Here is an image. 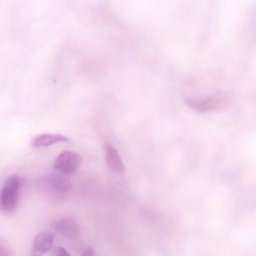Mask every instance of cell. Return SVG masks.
<instances>
[{"label":"cell","mask_w":256,"mask_h":256,"mask_svg":"<svg viewBox=\"0 0 256 256\" xmlns=\"http://www.w3.org/2000/svg\"><path fill=\"white\" fill-rule=\"evenodd\" d=\"M0 254L2 256H11L13 255L11 246L9 244V242L4 238V237H0Z\"/></svg>","instance_id":"9c48e42d"},{"label":"cell","mask_w":256,"mask_h":256,"mask_svg":"<svg viewBox=\"0 0 256 256\" xmlns=\"http://www.w3.org/2000/svg\"><path fill=\"white\" fill-rule=\"evenodd\" d=\"M67 141H70V138L60 133H41L31 140L30 146L32 148H45L59 142Z\"/></svg>","instance_id":"8992f818"},{"label":"cell","mask_w":256,"mask_h":256,"mask_svg":"<svg viewBox=\"0 0 256 256\" xmlns=\"http://www.w3.org/2000/svg\"><path fill=\"white\" fill-rule=\"evenodd\" d=\"M51 229L64 237L75 239L79 234V227L77 221L72 217H61L54 219L50 223Z\"/></svg>","instance_id":"277c9868"},{"label":"cell","mask_w":256,"mask_h":256,"mask_svg":"<svg viewBox=\"0 0 256 256\" xmlns=\"http://www.w3.org/2000/svg\"><path fill=\"white\" fill-rule=\"evenodd\" d=\"M21 188V178L17 174L8 177L0 192V207L6 214H13L18 206Z\"/></svg>","instance_id":"7a4b0ae2"},{"label":"cell","mask_w":256,"mask_h":256,"mask_svg":"<svg viewBox=\"0 0 256 256\" xmlns=\"http://www.w3.org/2000/svg\"><path fill=\"white\" fill-rule=\"evenodd\" d=\"M54 238L49 232H41L34 238L32 245V255H43L53 249Z\"/></svg>","instance_id":"52a82bcc"},{"label":"cell","mask_w":256,"mask_h":256,"mask_svg":"<svg viewBox=\"0 0 256 256\" xmlns=\"http://www.w3.org/2000/svg\"><path fill=\"white\" fill-rule=\"evenodd\" d=\"M105 162L109 170L114 173L122 174L126 171L125 165L121 160L117 150L110 144L105 145Z\"/></svg>","instance_id":"ba28073f"},{"label":"cell","mask_w":256,"mask_h":256,"mask_svg":"<svg viewBox=\"0 0 256 256\" xmlns=\"http://www.w3.org/2000/svg\"><path fill=\"white\" fill-rule=\"evenodd\" d=\"M184 101L189 108L201 113L211 112L215 110L220 105V102H221L220 99L216 96H210V97H205L200 99L185 98Z\"/></svg>","instance_id":"5b68a950"},{"label":"cell","mask_w":256,"mask_h":256,"mask_svg":"<svg viewBox=\"0 0 256 256\" xmlns=\"http://www.w3.org/2000/svg\"><path fill=\"white\" fill-rule=\"evenodd\" d=\"M94 254H95V252H94V250H93L92 247H87V248L85 249V251L82 252V255H83V256H93Z\"/></svg>","instance_id":"8fae6325"},{"label":"cell","mask_w":256,"mask_h":256,"mask_svg":"<svg viewBox=\"0 0 256 256\" xmlns=\"http://www.w3.org/2000/svg\"><path fill=\"white\" fill-rule=\"evenodd\" d=\"M82 156L75 151L64 150L54 160V169L66 176L75 173L82 165Z\"/></svg>","instance_id":"3957f363"},{"label":"cell","mask_w":256,"mask_h":256,"mask_svg":"<svg viewBox=\"0 0 256 256\" xmlns=\"http://www.w3.org/2000/svg\"><path fill=\"white\" fill-rule=\"evenodd\" d=\"M34 188L39 195L51 203H63L72 194L73 184L64 174L51 173L37 177Z\"/></svg>","instance_id":"6da1fadb"},{"label":"cell","mask_w":256,"mask_h":256,"mask_svg":"<svg viewBox=\"0 0 256 256\" xmlns=\"http://www.w3.org/2000/svg\"><path fill=\"white\" fill-rule=\"evenodd\" d=\"M51 253L53 255H57V256H69V252H67L63 247L61 246H56L53 247V249L51 250Z\"/></svg>","instance_id":"30bf717a"}]
</instances>
